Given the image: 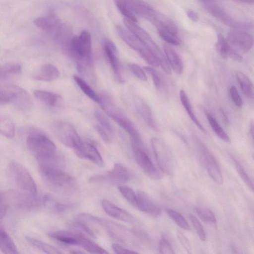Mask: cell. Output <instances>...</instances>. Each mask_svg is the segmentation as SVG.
<instances>
[{
	"label": "cell",
	"instance_id": "17",
	"mask_svg": "<svg viewBox=\"0 0 254 254\" xmlns=\"http://www.w3.org/2000/svg\"><path fill=\"white\" fill-rule=\"evenodd\" d=\"M139 210L157 217L161 215L162 211L158 204L148 194L143 191L136 193L135 206Z\"/></svg>",
	"mask_w": 254,
	"mask_h": 254
},
{
	"label": "cell",
	"instance_id": "15",
	"mask_svg": "<svg viewBox=\"0 0 254 254\" xmlns=\"http://www.w3.org/2000/svg\"><path fill=\"white\" fill-rule=\"evenodd\" d=\"M130 10L135 14L150 21L155 20L159 13L143 0H123Z\"/></svg>",
	"mask_w": 254,
	"mask_h": 254
},
{
	"label": "cell",
	"instance_id": "54",
	"mask_svg": "<svg viewBox=\"0 0 254 254\" xmlns=\"http://www.w3.org/2000/svg\"><path fill=\"white\" fill-rule=\"evenodd\" d=\"M177 236L178 240L180 242V243L183 246L184 249L188 252L190 251V248L189 241L187 239V238L183 235V234L180 232H178L177 233Z\"/></svg>",
	"mask_w": 254,
	"mask_h": 254
},
{
	"label": "cell",
	"instance_id": "26",
	"mask_svg": "<svg viewBox=\"0 0 254 254\" xmlns=\"http://www.w3.org/2000/svg\"><path fill=\"white\" fill-rule=\"evenodd\" d=\"M163 50L168 63L173 71L181 74L183 71V63L178 54L169 46L164 44Z\"/></svg>",
	"mask_w": 254,
	"mask_h": 254
},
{
	"label": "cell",
	"instance_id": "34",
	"mask_svg": "<svg viewBox=\"0 0 254 254\" xmlns=\"http://www.w3.org/2000/svg\"><path fill=\"white\" fill-rule=\"evenodd\" d=\"M205 114L208 122L215 133L224 141L230 143V139L229 136L218 123L215 119L209 113L206 112Z\"/></svg>",
	"mask_w": 254,
	"mask_h": 254
},
{
	"label": "cell",
	"instance_id": "36",
	"mask_svg": "<svg viewBox=\"0 0 254 254\" xmlns=\"http://www.w3.org/2000/svg\"><path fill=\"white\" fill-rule=\"evenodd\" d=\"M15 128L13 122L5 117H0V133L8 138L14 137Z\"/></svg>",
	"mask_w": 254,
	"mask_h": 254
},
{
	"label": "cell",
	"instance_id": "11",
	"mask_svg": "<svg viewBox=\"0 0 254 254\" xmlns=\"http://www.w3.org/2000/svg\"><path fill=\"white\" fill-rule=\"evenodd\" d=\"M132 150L134 159L144 173L151 179L157 180L162 178V173L155 166L143 146L131 143Z\"/></svg>",
	"mask_w": 254,
	"mask_h": 254
},
{
	"label": "cell",
	"instance_id": "22",
	"mask_svg": "<svg viewBox=\"0 0 254 254\" xmlns=\"http://www.w3.org/2000/svg\"><path fill=\"white\" fill-rule=\"evenodd\" d=\"M133 104L137 113L146 125L152 129L157 130V126L151 109L142 97L136 95L133 97Z\"/></svg>",
	"mask_w": 254,
	"mask_h": 254
},
{
	"label": "cell",
	"instance_id": "53",
	"mask_svg": "<svg viewBox=\"0 0 254 254\" xmlns=\"http://www.w3.org/2000/svg\"><path fill=\"white\" fill-rule=\"evenodd\" d=\"M113 251L118 254H133L137 252L126 249L118 244H113L112 245Z\"/></svg>",
	"mask_w": 254,
	"mask_h": 254
},
{
	"label": "cell",
	"instance_id": "29",
	"mask_svg": "<svg viewBox=\"0 0 254 254\" xmlns=\"http://www.w3.org/2000/svg\"><path fill=\"white\" fill-rule=\"evenodd\" d=\"M77 246L80 247L88 252L96 254H108L105 249L98 244L87 238L85 236L79 233L78 238Z\"/></svg>",
	"mask_w": 254,
	"mask_h": 254
},
{
	"label": "cell",
	"instance_id": "33",
	"mask_svg": "<svg viewBox=\"0 0 254 254\" xmlns=\"http://www.w3.org/2000/svg\"><path fill=\"white\" fill-rule=\"evenodd\" d=\"M28 243L33 247L49 254H61L62 253L55 247L36 239L26 237Z\"/></svg>",
	"mask_w": 254,
	"mask_h": 254
},
{
	"label": "cell",
	"instance_id": "24",
	"mask_svg": "<svg viewBox=\"0 0 254 254\" xmlns=\"http://www.w3.org/2000/svg\"><path fill=\"white\" fill-rule=\"evenodd\" d=\"M34 96L47 106L52 108H61L64 105V100L61 96L51 92L35 90Z\"/></svg>",
	"mask_w": 254,
	"mask_h": 254
},
{
	"label": "cell",
	"instance_id": "39",
	"mask_svg": "<svg viewBox=\"0 0 254 254\" xmlns=\"http://www.w3.org/2000/svg\"><path fill=\"white\" fill-rule=\"evenodd\" d=\"M143 68L151 76L156 88L159 91L162 90L164 82L158 72L152 66H146Z\"/></svg>",
	"mask_w": 254,
	"mask_h": 254
},
{
	"label": "cell",
	"instance_id": "8",
	"mask_svg": "<svg viewBox=\"0 0 254 254\" xmlns=\"http://www.w3.org/2000/svg\"><path fill=\"white\" fill-rule=\"evenodd\" d=\"M53 127L56 136L65 146L74 150L82 142L77 131L69 123L58 121L54 123Z\"/></svg>",
	"mask_w": 254,
	"mask_h": 254
},
{
	"label": "cell",
	"instance_id": "6",
	"mask_svg": "<svg viewBox=\"0 0 254 254\" xmlns=\"http://www.w3.org/2000/svg\"><path fill=\"white\" fill-rule=\"evenodd\" d=\"M6 199L12 200V203L18 208L30 210L45 205L51 198L48 195H30L19 191H12L7 193Z\"/></svg>",
	"mask_w": 254,
	"mask_h": 254
},
{
	"label": "cell",
	"instance_id": "37",
	"mask_svg": "<svg viewBox=\"0 0 254 254\" xmlns=\"http://www.w3.org/2000/svg\"><path fill=\"white\" fill-rule=\"evenodd\" d=\"M168 216L180 228L185 230H190V227L185 218L179 212L172 209H166Z\"/></svg>",
	"mask_w": 254,
	"mask_h": 254
},
{
	"label": "cell",
	"instance_id": "58",
	"mask_svg": "<svg viewBox=\"0 0 254 254\" xmlns=\"http://www.w3.org/2000/svg\"><path fill=\"white\" fill-rule=\"evenodd\" d=\"M71 254H82V253H84L82 252L77 251L76 250H74V251H73L72 252H71Z\"/></svg>",
	"mask_w": 254,
	"mask_h": 254
},
{
	"label": "cell",
	"instance_id": "23",
	"mask_svg": "<svg viewBox=\"0 0 254 254\" xmlns=\"http://www.w3.org/2000/svg\"><path fill=\"white\" fill-rule=\"evenodd\" d=\"M215 46L217 53L222 58H230L238 62L243 60V57L231 47L222 34L217 35Z\"/></svg>",
	"mask_w": 254,
	"mask_h": 254
},
{
	"label": "cell",
	"instance_id": "40",
	"mask_svg": "<svg viewBox=\"0 0 254 254\" xmlns=\"http://www.w3.org/2000/svg\"><path fill=\"white\" fill-rule=\"evenodd\" d=\"M157 30L160 37L167 43L175 46L180 45L181 41L177 34L161 29Z\"/></svg>",
	"mask_w": 254,
	"mask_h": 254
},
{
	"label": "cell",
	"instance_id": "45",
	"mask_svg": "<svg viewBox=\"0 0 254 254\" xmlns=\"http://www.w3.org/2000/svg\"><path fill=\"white\" fill-rule=\"evenodd\" d=\"M190 219L199 239L204 241L206 240L205 233L201 224L192 214L190 215Z\"/></svg>",
	"mask_w": 254,
	"mask_h": 254
},
{
	"label": "cell",
	"instance_id": "2",
	"mask_svg": "<svg viewBox=\"0 0 254 254\" xmlns=\"http://www.w3.org/2000/svg\"><path fill=\"white\" fill-rule=\"evenodd\" d=\"M26 145L38 163L57 160V148L54 143L44 133L34 129L26 139Z\"/></svg>",
	"mask_w": 254,
	"mask_h": 254
},
{
	"label": "cell",
	"instance_id": "41",
	"mask_svg": "<svg viewBox=\"0 0 254 254\" xmlns=\"http://www.w3.org/2000/svg\"><path fill=\"white\" fill-rule=\"evenodd\" d=\"M233 162L235 164V167L236 168L237 171H238L240 176L243 180L244 183L247 185V186L249 187V188L252 190L253 191L254 185L253 183L249 176L248 174L247 173L244 168L242 166L241 163L234 157H232Z\"/></svg>",
	"mask_w": 254,
	"mask_h": 254
},
{
	"label": "cell",
	"instance_id": "5",
	"mask_svg": "<svg viewBox=\"0 0 254 254\" xmlns=\"http://www.w3.org/2000/svg\"><path fill=\"white\" fill-rule=\"evenodd\" d=\"M116 29L121 39L131 48L137 52L142 58L152 67H158L159 62L150 50L135 36L121 25Z\"/></svg>",
	"mask_w": 254,
	"mask_h": 254
},
{
	"label": "cell",
	"instance_id": "50",
	"mask_svg": "<svg viewBox=\"0 0 254 254\" xmlns=\"http://www.w3.org/2000/svg\"><path fill=\"white\" fill-rule=\"evenodd\" d=\"M94 128L104 141L106 143L111 142V138L105 128L99 125H96Z\"/></svg>",
	"mask_w": 254,
	"mask_h": 254
},
{
	"label": "cell",
	"instance_id": "1",
	"mask_svg": "<svg viewBox=\"0 0 254 254\" xmlns=\"http://www.w3.org/2000/svg\"><path fill=\"white\" fill-rule=\"evenodd\" d=\"M39 163L40 174L47 185L52 189L64 193H69L74 190L75 179L64 172L57 162Z\"/></svg>",
	"mask_w": 254,
	"mask_h": 254
},
{
	"label": "cell",
	"instance_id": "12",
	"mask_svg": "<svg viewBox=\"0 0 254 254\" xmlns=\"http://www.w3.org/2000/svg\"><path fill=\"white\" fill-rule=\"evenodd\" d=\"M27 92L16 85H0V103H11L17 107L23 104Z\"/></svg>",
	"mask_w": 254,
	"mask_h": 254
},
{
	"label": "cell",
	"instance_id": "18",
	"mask_svg": "<svg viewBox=\"0 0 254 254\" xmlns=\"http://www.w3.org/2000/svg\"><path fill=\"white\" fill-rule=\"evenodd\" d=\"M104 50L117 80L122 82L123 79L116 47L111 40L106 39L104 42Z\"/></svg>",
	"mask_w": 254,
	"mask_h": 254
},
{
	"label": "cell",
	"instance_id": "4",
	"mask_svg": "<svg viewBox=\"0 0 254 254\" xmlns=\"http://www.w3.org/2000/svg\"><path fill=\"white\" fill-rule=\"evenodd\" d=\"M8 170L19 189L24 193L38 194L37 186L28 171L21 164L12 161L8 164Z\"/></svg>",
	"mask_w": 254,
	"mask_h": 254
},
{
	"label": "cell",
	"instance_id": "49",
	"mask_svg": "<svg viewBox=\"0 0 254 254\" xmlns=\"http://www.w3.org/2000/svg\"><path fill=\"white\" fill-rule=\"evenodd\" d=\"M72 226L78 230L82 231L92 238L96 237L94 232L82 221L78 219L76 221L73 223Z\"/></svg>",
	"mask_w": 254,
	"mask_h": 254
},
{
	"label": "cell",
	"instance_id": "43",
	"mask_svg": "<svg viewBox=\"0 0 254 254\" xmlns=\"http://www.w3.org/2000/svg\"><path fill=\"white\" fill-rule=\"evenodd\" d=\"M94 115L104 128L110 133H113V127L108 117H107L104 113L98 110H96L94 112Z\"/></svg>",
	"mask_w": 254,
	"mask_h": 254
},
{
	"label": "cell",
	"instance_id": "3",
	"mask_svg": "<svg viewBox=\"0 0 254 254\" xmlns=\"http://www.w3.org/2000/svg\"><path fill=\"white\" fill-rule=\"evenodd\" d=\"M103 97L101 105L106 114L129 135L131 143L143 146L141 136L132 122L113 106L112 101Z\"/></svg>",
	"mask_w": 254,
	"mask_h": 254
},
{
	"label": "cell",
	"instance_id": "14",
	"mask_svg": "<svg viewBox=\"0 0 254 254\" xmlns=\"http://www.w3.org/2000/svg\"><path fill=\"white\" fill-rule=\"evenodd\" d=\"M227 40L233 47L243 52L250 50L253 45V38L249 33L240 30L230 31Z\"/></svg>",
	"mask_w": 254,
	"mask_h": 254
},
{
	"label": "cell",
	"instance_id": "10",
	"mask_svg": "<svg viewBox=\"0 0 254 254\" xmlns=\"http://www.w3.org/2000/svg\"><path fill=\"white\" fill-rule=\"evenodd\" d=\"M131 174L127 168L120 163H115L113 168L104 174L89 178L91 183L107 182L113 184H122L127 182Z\"/></svg>",
	"mask_w": 254,
	"mask_h": 254
},
{
	"label": "cell",
	"instance_id": "56",
	"mask_svg": "<svg viewBox=\"0 0 254 254\" xmlns=\"http://www.w3.org/2000/svg\"><path fill=\"white\" fill-rule=\"evenodd\" d=\"M250 133L252 135V138H253V134H254V124L253 122H252L251 124V127H250Z\"/></svg>",
	"mask_w": 254,
	"mask_h": 254
},
{
	"label": "cell",
	"instance_id": "21",
	"mask_svg": "<svg viewBox=\"0 0 254 254\" xmlns=\"http://www.w3.org/2000/svg\"><path fill=\"white\" fill-rule=\"evenodd\" d=\"M102 206L105 212L110 216L127 223L134 221V217L126 210L117 206L109 200L103 199L101 201Z\"/></svg>",
	"mask_w": 254,
	"mask_h": 254
},
{
	"label": "cell",
	"instance_id": "25",
	"mask_svg": "<svg viewBox=\"0 0 254 254\" xmlns=\"http://www.w3.org/2000/svg\"><path fill=\"white\" fill-rule=\"evenodd\" d=\"M60 73L56 66L50 64H45L36 71L33 77L36 80L49 82L58 78Z\"/></svg>",
	"mask_w": 254,
	"mask_h": 254
},
{
	"label": "cell",
	"instance_id": "57",
	"mask_svg": "<svg viewBox=\"0 0 254 254\" xmlns=\"http://www.w3.org/2000/svg\"><path fill=\"white\" fill-rule=\"evenodd\" d=\"M239 0L245 2L250 3H253V2H254V0Z\"/></svg>",
	"mask_w": 254,
	"mask_h": 254
},
{
	"label": "cell",
	"instance_id": "32",
	"mask_svg": "<svg viewBox=\"0 0 254 254\" xmlns=\"http://www.w3.org/2000/svg\"><path fill=\"white\" fill-rule=\"evenodd\" d=\"M73 79L82 91L90 99L95 102L101 104L102 100L93 89L81 78L74 75Z\"/></svg>",
	"mask_w": 254,
	"mask_h": 254
},
{
	"label": "cell",
	"instance_id": "16",
	"mask_svg": "<svg viewBox=\"0 0 254 254\" xmlns=\"http://www.w3.org/2000/svg\"><path fill=\"white\" fill-rule=\"evenodd\" d=\"M80 60L78 64V68L81 70L84 64L91 65L93 64L92 40L90 34L87 31H82L78 36Z\"/></svg>",
	"mask_w": 254,
	"mask_h": 254
},
{
	"label": "cell",
	"instance_id": "35",
	"mask_svg": "<svg viewBox=\"0 0 254 254\" xmlns=\"http://www.w3.org/2000/svg\"><path fill=\"white\" fill-rule=\"evenodd\" d=\"M22 70L17 63H8L0 66V80H4L11 75L19 73Z\"/></svg>",
	"mask_w": 254,
	"mask_h": 254
},
{
	"label": "cell",
	"instance_id": "44",
	"mask_svg": "<svg viewBox=\"0 0 254 254\" xmlns=\"http://www.w3.org/2000/svg\"><path fill=\"white\" fill-rule=\"evenodd\" d=\"M115 3L119 11L126 17V18L135 22H137L135 15L123 0H115Z\"/></svg>",
	"mask_w": 254,
	"mask_h": 254
},
{
	"label": "cell",
	"instance_id": "7",
	"mask_svg": "<svg viewBox=\"0 0 254 254\" xmlns=\"http://www.w3.org/2000/svg\"><path fill=\"white\" fill-rule=\"evenodd\" d=\"M151 143L159 169L165 174H173L175 171V161L169 148L162 140L158 138H152Z\"/></svg>",
	"mask_w": 254,
	"mask_h": 254
},
{
	"label": "cell",
	"instance_id": "46",
	"mask_svg": "<svg viewBox=\"0 0 254 254\" xmlns=\"http://www.w3.org/2000/svg\"><path fill=\"white\" fill-rule=\"evenodd\" d=\"M128 67L131 72L139 80L146 81L147 80L146 75L142 68L138 65L135 64H130Z\"/></svg>",
	"mask_w": 254,
	"mask_h": 254
},
{
	"label": "cell",
	"instance_id": "13",
	"mask_svg": "<svg viewBox=\"0 0 254 254\" xmlns=\"http://www.w3.org/2000/svg\"><path fill=\"white\" fill-rule=\"evenodd\" d=\"M204 4L205 7L212 15L229 27L238 29H246L251 27L249 23L233 18L221 7L210 0L205 1Z\"/></svg>",
	"mask_w": 254,
	"mask_h": 254
},
{
	"label": "cell",
	"instance_id": "55",
	"mask_svg": "<svg viewBox=\"0 0 254 254\" xmlns=\"http://www.w3.org/2000/svg\"><path fill=\"white\" fill-rule=\"evenodd\" d=\"M186 14L189 18L192 21H196L198 20V14L193 10H189L187 11Z\"/></svg>",
	"mask_w": 254,
	"mask_h": 254
},
{
	"label": "cell",
	"instance_id": "9",
	"mask_svg": "<svg viewBox=\"0 0 254 254\" xmlns=\"http://www.w3.org/2000/svg\"><path fill=\"white\" fill-rule=\"evenodd\" d=\"M193 140L204 161L207 172L211 178L217 184L223 183V178L220 167L213 155L206 145L197 137Z\"/></svg>",
	"mask_w": 254,
	"mask_h": 254
},
{
	"label": "cell",
	"instance_id": "42",
	"mask_svg": "<svg viewBox=\"0 0 254 254\" xmlns=\"http://www.w3.org/2000/svg\"><path fill=\"white\" fill-rule=\"evenodd\" d=\"M118 190L130 204L135 206L136 193L133 190L126 186H119Z\"/></svg>",
	"mask_w": 254,
	"mask_h": 254
},
{
	"label": "cell",
	"instance_id": "19",
	"mask_svg": "<svg viewBox=\"0 0 254 254\" xmlns=\"http://www.w3.org/2000/svg\"><path fill=\"white\" fill-rule=\"evenodd\" d=\"M74 150L79 157L88 159L100 167L103 166L104 162L102 157L97 149L93 144L82 141L80 145Z\"/></svg>",
	"mask_w": 254,
	"mask_h": 254
},
{
	"label": "cell",
	"instance_id": "31",
	"mask_svg": "<svg viewBox=\"0 0 254 254\" xmlns=\"http://www.w3.org/2000/svg\"><path fill=\"white\" fill-rule=\"evenodd\" d=\"M236 78L244 94L250 98L254 96V88L250 79L243 72L238 71Z\"/></svg>",
	"mask_w": 254,
	"mask_h": 254
},
{
	"label": "cell",
	"instance_id": "20",
	"mask_svg": "<svg viewBox=\"0 0 254 254\" xmlns=\"http://www.w3.org/2000/svg\"><path fill=\"white\" fill-rule=\"evenodd\" d=\"M33 22L37 27L53 35L60 29L62 25L59 18L53 13L38 17L34 20Z\"/></svg>",
	"mask_w": 254,
	"mask_h": 254
},
{
	"label": "cell",
	"instance_id": "52",
	"mask_svg": "<svg viewBox=\"0 0 254 254\" xmlns=\"http://www.w3.org/2000/svg\"><path fill=\"white\" fill-rule=\"evenodd\" d=\"M73 205L70 203H56L54 205V209L57 213H62L71 209Z\"/></svg>",
	"mask_w": 254,
	"mask_h": 254
},
{
	"label": "cell",
	"instance_id": "48",
	"mask_svg": "<svg viewBox=\"0 0 254 254\" xmlns=\"http://www.w3.org/2000/svg\"><path fill=\"white\" fill-rule=\"evenodd\" d=\"M229 93L231 98L235 105L238 108L242 107L243 105V100L239 94L237 89L235 86L230 87Z\"/></svg>",
	"mask_w": 254,
	"mask_h": 254
},
{
	"label": "cell",
	"instance_id": "30",
	"mask_svg": "<svg viewBox=\"0 0 254 254\" xmlns=\"http://www.w3.org/2000/svg\"><path fill=\"white\" fill-rule=\"evenodd\" d=\"M180 99L182 105L183 106L185 110L187 112L189 116L192 121V122L195 124V125L198 128H199L200 130L205 133L206 131L205 128L194 114L189 99L186 92L184 90H181L180 91Z\"/></svg>",
	"mask_w": 254,
	"mask_h": 254
},
{
	"label": "cell",
	"instance_id": "47",
	"mask_svg": "<svg viewBox=\"0 0 254 254\" xmlns=\"http://www.w3.org/2000/svg\"><path fill=\"white\" fill-rule=\"evenodd\" d=\"M158 249L159 253L161 254H173L175 253L170 242L164 238L160 240Z\"/></svg>",
	"mask_w": 254,
	"mask_h": 254
},
{
	"label": "cell",
	"instance_id": "51",
	"mask_svg": "<svg viewBox=\"0 0 254 254\" xmlns=\"http://www.w3.org/2000/svg\"><path fill=\"white\" fill-rule=\"evenodd\" d=\"M7 204L5 196L0 193V220L3 219L6 214Z\"/></svg>",
	"mask_w": 254,
	"mask_h": 254
},
{
	"label": "cell",
	"instance_id": "38",
	"mask_svg": "<svg viewBox=\"0 0 254 254\" xmlns=\"http://www.w3.org/2000/svg\"><path fill=\"white\" fill-rule=\"evenodd\" d=\"M195 210L199 217L203 221L212 224L216 223V217L213 213L208 208L197 206L195 208Z\"/></svg>",
	"mask_w": 254,
	"mask_h": 254
},
{
	"label": "cell",
	"instance_id": "28",
	"mask_svg": "<svg viewBox=\"0 0 254 254\" xmlns=\"http://www.w3.org/2000/svg\"><path fill=\"white\" fill-rule=\"evenodd\" d=\"M0 250L4 254H15L19 252L14 241L7 232L0 227Z\"/></svg>",
	"mask_w": 254,
	"mask_h": 254
},
{
	"label": "cell",
	"instance_id": "27",
	"mask_svg": "<svg viewBox=\"0 0 254 254\" xmlns=\"http://www.w3.org/2000/svg\"><path fill=\"white\" fill-rule=\"evenodd\" d=\"M79 234L78 232L60 230L51 232L48 236L63 244L77 246Z\"/></svg>",
	"mask_w": 254,
	"mask_h": 254
}]
</instances>
